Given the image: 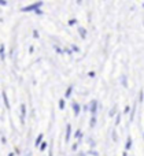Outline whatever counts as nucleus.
<instances>
[{
    "mask_svg": "<svg viewBox=\"0 0 144 156\" xmlns=\"http://www.w3.org/2000/svg\"><path fill=\"white\" fill-rule=\"evenodd\" d=\"M70 133H71V126L70 125H67V129H66V143H67L69 140H70Z\"/></svg>",
    "mask_w": 144,
    "mask_h": 156,
    "instance_id": "nucleus-1",
    "label": "nucleus"
},
{
    "mask_svg": "<svg viewBox=\"0 0 144 156\" xmlns=\"http://www.w3.org/2000/svg\"><path fill=\"white\" fill-rule=\"evenodd\" d=\"M41 140H43V134H40V136H38V137H37V140H36V147H38V145H40Z\"/></svg>",
    "mask_w": 144,
    "mask_h": 156,
    "instance_id": "nucleus-2",
    "label": "nucleus"
},
{
    "mask_svg": "<svg viewBox=\"0 0 144 156\" xmlns=\"http://www.w3.org/2000/svg\"><path fill=\"white\" fill-rule=\"evenodd\" d=\"M125 147H126V149H129L132 147V140H131V138H128V143H126Z\"/></svg>",
    "mask_w": 144,
    "mask_h": 156,
    "instance_id": "nucleus-3",
    "label": "nucleus"
},
{
    "mask_svg": "<svg viewBox=\"0 0 144 156\" xmlns=\"http://www.w3.org/2000/svg\"><path fill=\"white\" fill-rule=\"evenodd\" d=\"M122 156H126V152H124V155Z\"/></svg>",
    "mask_w": 144,
    "mask_h": 156,
    "instance_id": "nucleus-4",
    "label": "nucleus"
}]
</instances>
